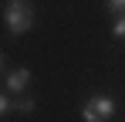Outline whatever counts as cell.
I'll use <instances>...</instances> for the list:
<instances>
[{"instance_id":"3957f363","label":"cell","mask_w":125,"mask_h":122,"mask_svg":"<svg viewBox=\"0 0 125 122\" xmlns=\"http://www.w3.org/2000/svg\"><path fill=\"white\" fill-rule=\"evenodd\" d=\"M27 81H31V71H27V68H14V71L7 75V88H10V92H24Z\"/></svg>"},{"instance_id":"5b68a950","label":"cell","mask_w":125,"mask_h":122,"mask_svg":"<svg viewBox=\"0 0 125 122\" xmlns=\"http://www.w3.org/2000/svg\"><path fill=\"white\" fill-rule=\"evenodd\" d=\"M112 31H115V37H125V14L115 17V27H112Z\"/></svg>"},{"instance_id":"6da1fadb","label":"cell","mask_w":125,"mask_h":122,"mask_svg":"<svg viewBox=\"0 0 125 122\" xmlns=\"http://www.w3.org/2000/svg\"><path fill=\"white\" fill-rule=\"evenodd\" d=\"M3 20H7V31H10L14 37H21V34L31 31V24H34V10H31L27 0H10V3L3 7Z\"/></svg>"},{"instance_id":"ba28073f","label":"cell","mask_w":125,"mask_h":122,"mask_svg":"<svg viewBox=\"0 0 125 122\" xmlns=\"http://www.w3.org/2000/svg\"><path fill=\"white\" fill-rule=\"evenodd\" d=\"M0 68H3V54H0Z\"/></svg>"},{"instance_id":"7a4b0ae2","label":"cell","mask_w":125,"mask_h":122,"mask_svg":"<svg viewBox=\"0 0 125 122\" xmlns=\"http://www.w3.org/2000/svg\"><path fill=\"white\" fill-rule=\"evenodd\" d=\"M112 115H115V98H108V95H91L81 109L84 122H108Z\"/></svg>"},{"instance_id":"52a82bcc","label":"cell","mask_w":125,"mask_h":122,"mask_svg":"<svg viewBox=\"0 0 125 122\" xmlns=\"http://www.w3.org/2000/svg\"><path fill=\"white\" fill-rule=\"evenodd\" d=\"M10 109H14V102L7 98V95H0V115H3V112H10Z\"/></svg>"},{"instance_id":"8992f818","label":"cell","mask_w":125,"mask_h":122,"mask_svg":"<svg viewBox=\"0 0 125 122\" xmlns=\"http://www.w3.org/2000/svg\"><path fill=\"white\" fill-rule=\"evenodd\" d=\"M108 10L112 14H125V0H108Z\"/></svg>"},{"instance_id":"277c9868","label":"cell","mask_w":125,"mask_h":122,"mask_svg":"<svg viewBox=\"0 0 125 122\" xmlns=\"http://www.w3.org/2000/svg\"><path fill=\"white\" fill-rule=\"evenodd\" d=\"M14 109L27 115V112H34V102H31V98H17V102H14Z\"/></svg>"}]
</instances>
